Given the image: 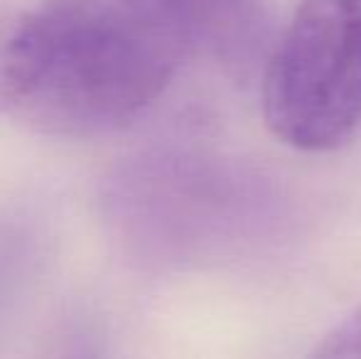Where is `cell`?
Returning <instances> with one entry per match:
<instances>
[{"label": "cell", "mask_w": 361, "mask_h": 359, "mask_svg": "<svg viewBox=\"0 0 361 359\" xmlns=\"http://www.w3.org/2000/svg\"><path fill=\"white\" fill-rule=\"evenodd\" d=\"M195 54L248 79L268 62L261 0H42L15 18L3 106L52 135L135 121Z\"/></svg>", "instance_id": "6da1fadb"}, {"label": "cell", "mask_w": 361, "mask_h": 359, "mask_svg": "<svg viewBox=\"0 0 361 359\" xmlns=\"http://www.w3.org/2000/svg\"><path fill=\"white\" fill-rule=\"evenodd\" d=\"M263 121L305 153L361 128V0H300L263 69Z\"/></svg>", "instance_id": "7a4b0ae2"}, {"label": "cell", "mask_w": 361, "mask_h": 359, "mask_svg": "<svg viewBox=\"0 0 361 359\" xmlns=\"http://www.w3.org/2000/svg\"><path fill=\"white\" fill-rule=\"evenodd\" d=\"M307 359H361V305L327 332Z\"/></svg>", "instance_id": "3957f363"}, {"label": "cell", "mask_w": 361, "mask_h": 359, "mask_svg": "<svg viewBox=\"0 0 361 359\" xmlns=\"http://www.w3.org/2000/svg\"><path fill=\"white\" fill-rule=\"evenodd\" d=\"M13 25H15V20H8V23L0 20V111H5V106H3V64H5V47H8Z\"/></svg>", "instance_id": "277c9868"}]
</instances>
